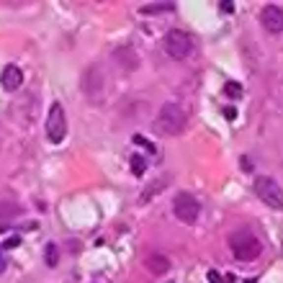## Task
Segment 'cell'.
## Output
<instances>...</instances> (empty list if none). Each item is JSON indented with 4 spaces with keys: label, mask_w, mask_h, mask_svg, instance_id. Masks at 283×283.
Returning a JSON list of instances; mask_svg holds the SVG:
<instances>
[{
    "label": "cell",
    "mask_w": 283,
    "mask_h": 283,
    "mask_svg": "<svg viewBox=\"0 0 283 283\" xmlns=\"http://www.w3.org/2000/svg\"><path fill=\"white\" fill-rule=\"evenodd\" d=\"M5 270V255H3V250H0V273Z\"/></svg>",
    "instance_id": "obj_22"
},
{
    "label": "cell",
    "mask_w": 283,
    "mask_h": 283,
    "mask_svg": "<svg viewBox=\"0 0 283 283\" xmlns=\"http://www.w3.org/2000/svg\"><path fill=\"white\" fill-rule=\"evenodd\" d=\"M173 3H152V5H144L142 13H160V10H173Z\"/></svg>",
    "instance_id": "obj_13"
},
{
    "label": "cell",
    "mask_w": 283,
    "mask_h": 283,
    "mask_svg": "<svg viewBox=\"0 0 283 283\" xmlns=\"http://www.w3.org/2000/svg\"><path fill=\"white\" fill-rule=\"evenodd\" d=\"M260 24L268 33H281L283 31V8L281 5H265L260 10Z\"/></svg>",
    "instance_id": "obj_8"
},
{
    "label": "cell",
    "mask_w": 283,
    "mask_h": 283,
    "mask_svg": "<svg viewBox=\"0 0 283 283\" xmlns=\"http://www.w3.org/2000/svg\"><path fill=\"white\" fill-rule=\"evenodd\" d=\"M173 214H175V219L183 221V224H196L198 214H201V203L193 193H178L173 201Z\"/></svg>",
    "instance_id": "obj_6"
},
{
    "label": "cell",
    "mask_w": 283,
    "mask_h": 283,
    "mask_svg": "<svg viewBox=\"0 0 283 283\" xmlns=\"http://www.w3.org/2000/svg\"><path fill=\"white\" fill-rule=\"evenodd\" d=\"M219 8L224 10V13H232V10H234V3H229V0H226V3H221Z\"/></svg>",
    "instance_id": "obj_20"
},
{
    "label": "cell",
    "mask_w": 283,
    "mask_h": 283,
    "mask_svg": "<svg viewBox=\"0 0 283 283\" xmlns=\"http://www.w3.org/2000/svg\"><path fill=\"white\" fill-rule=\"evenodd\" d=\"M224 116L229 119V121H234V119H237V108H232V106H226V108H224Z\"/></svg>",
    "instance_id": "obj_18"
},
{
    "label": "cell",
    "mask_w": 283,
    "mask_h": 283,
    "mask_svg": "<svg viewBox=\"0 0 283 283\" xmlns=\"http://www.w3.org/2000/svg\"><path fill=\"white\" fill-rule=\"evenodd\" d=\"M209 281H211V283H224V281H221V276L217 273V270H209Z\"/></svg>",
    "instance_id": "obj_19"
},
{
    "label": "cell",
    "mask_w": 283,
    "mask_h": 283,
    "mask_svg": "<svg viewBox=\"0 0 283 283\" xmlns=\"http://www.w3.org/2000/svg\"><path fill=\"white\" fill-rule=\"evenodd\" d=\"M134 142H137V144H142V147H147V150H150V152H155V147H152L150 142H147V139L142 137V134H134Z\"/></svg>",
    "instance_id": "obj_17"
},
{
    "label": "cell",
    "mask_w": 283,
    "mask_h": 283,
    "mask_svg": "<svg viewBox=\"0 0 283 283\" xmlns=\"http://www.w3.org/2000/svg\"><path fill=\"white\" fill-rule=\"evenodd\" d=\"M47 137L60 144L67 137V116H64V108L60 103H52L49 108V116H47Z\"/></svg>",
    "instance_id": "obj_7"
},
{
    "label": "cell",
    "mask_w": 283,
    "mask_h": 283,
    "mask_svg": "<svg viewBox=\"0 0 283 283\" xmlns=\"http://www.w3.org/2000/svg\"><path fill=\"white\" fill-rule=\"evenodd\" d=\"M18 242H21V240H18V237H10V240H8V242H5V247H16V245H18Z\"/></svg>",
    "instance_id": "obj_21"
},
{
    "label": "cell",
    "mask_w": 283,
    "mask_h": 283,
    "mask_svg": "<svg viewBox=\"0 0 283 283\" xmlns=\"http://www.w3.org/2000/svg\"><path fill=\"white\" fill-rule=\"evenodd\" d=\"M224 93L229 95V98H240V95H242V85L234 83V80H229V83H224Z\"/></svg>",
    "instance_id": "obj_12"
},
{
    "label": "cell",
    "mask_w": 283,
    "mask_h": 283,
    "mask_svg": "<svg viewBox=\"0 0 283 283\" xmlns=\"http://www.w3.org/2000/svg\"><path fill=\"white\" fill-rule=\"evenodd\" d=\"M113 62H116L121 70L134 72L139 67V54L134 52L131 47H116V49H113Z\"/></svg>",
    "instance_id": "obj_10"
},
{
    "label": "cell",
    "mask_w": 283,
    "mask_h": 283,
    "mask_svg": "<svg viewBox=\"0 0 283 283\" xmlns=\"http://www.w3.org/2000/svg\"><path fill=\"white\" fill-rule=\"evenodd\" d=\"M162 47L173 60H188V57L193 54L196 44H193V36H190V33L180 31V29H173V31H167Z\"/></svg>",
    "instance_id": "obj_4"
},
{
    "label": "cell",
    "mask_w": 283,
    "mask_h": 283,
    "mask_svg": "<svg viewBox=\"0 0 283 283\" xmlns=\"http://www.w3.org/2000/svg\"><path fill=\"white\" fill-rule=\"evenodd\" d=\"M44 252H47V265H49V268H54V265H57V245H52V242H49Z\"/></svg>",
    "instance_id": "obj_15"
},
{
    "label": "cell",
    "mask_w": 283,
    "mask_h": 283,
    "mask_svg": "<svg viewBox=\"0 0 283 283\" xmlns=\"http://www.w3.org/2000/svg\"><path fill=\"white\" fill-rule=\"evenodd\" d=\"M144 268L150 270L152 276H165L170 270V260L162 255V252H150L144 257Z\"/></svg>",
    "instance_id": "obj_11"
},
{
    "label": "cell",
    "mask_w": 283,
    "mask_h": 283,
    "mask_svg": "<svg viewBox=\"0 0 283 283\" xmlns=\"http://www.w3.org/2000/svg\"><path fill=\"white\" fill-rule=\"evenodd\" d=\"M144 170H147V162L142 160L139 155H134V157H131V173H134V175H142Z\"/></svg>",
    "instance_id": "obj_14"
},
{
    "label": "cell",
    "mask_w": 283,
    "mask_h": 283,
    "mask_svg": "<svg viewBox=\"0 0 283 283\" xmlns=\"http://www.w3.org/2000/svg\"><path fill=\"white\" fill-rule=\"evenodd\" d=\"M186 124H188V116H186L183 106L165 103L160 108V113H157V119H155V131L165 134V137H178V134H183Z\"/></svg>",
    "instance_id": "obj_1"
},
{
    "label": "cell",
    "mask_w": 283,
    "mask_h": 283,
    "mask_svg": "<svg viewBox=\"0 0 283 283\" xmlns=\"http://www.w3.org/2000/svg\"><path fill=\"white\" fill-rule=\"evenodd\" d=\"M3 232H5V226H0V234H3Z\"/></svg>",
    "instance_id": "obj_23"
},
{
    "label": "cell",
    "mask_w": 283,
    "mask_h": 283,
    "mask_svg": "<svg viewBox=\"0 0 283 283\" xmlns=\"http://www.w3.org/2000/svg\"><path fill=\"white\" fill-rule=\"evenodd\" d=\"M229 250L237 260H242V263H252L263 255V245L255 234L250 232H234L229 234Z\"/></svg>",
    "instance_id": "obj_2"
},
{
    "label": "cell",
    "mask_w": 283,
    "mask_h": 283,
    "mask_svg": "<svg viewBox=\"0 0 283 283\" xmlns=\"http://www.w3.org/2000/svg\"><path fill=\"white\" fill-rule=\"evenodd\" d=\"M80 88H83V95L90 100V103H100L106 93V75H103V67L98 64H88L83 75H80Z\"/></svg>",
    "instance_id": "obj_3"
},
{
    "label": "cell",
    "mask_w": 283,
    "mask_h": 283,
    "mask_svg": "<svg viewBox=\"0 0 283 283\" xmlns=\"http://www.w3.org/2000/svg\"><path fill=\"white\" fill-rule=\"evenodd\" d=\"M255 193L265 206L276 209V211H283V188L276 183L273 178H268V175L255 178Z\"/></svg>",
    "instance_id": "obj_5"
},
{
    "label": "cell",
    "mask_w": 283,
    "mask_h": 283,
    "mask_svg": "<svg viewBox=\"0 0 283 283\" xmlns=\"http://www.w3.org/2000/svg\"><path fill=\"white\" fill-rule=\"evenodd\" d=\"M21 214V206H0V217H16Z\"/></svg>",
    "instance_id": "obj_16"
},
{
    "label": "cell",
    "mask_w": 283,
    "mask_h": 283,
    "mask_svg": "<svg viewBox=\"0 0 283 283\" xmlns=\"http://www.w3.org/2000/svg\"><path fill=\"white\" fill-rule=\"evenodd\" d=\"M0 85H3L8 93H16V90L24 85V72H21L18 64H5L3 72H0Z\"/></svg>",
    "instance_id": "obj_9"
}]
</instances>
